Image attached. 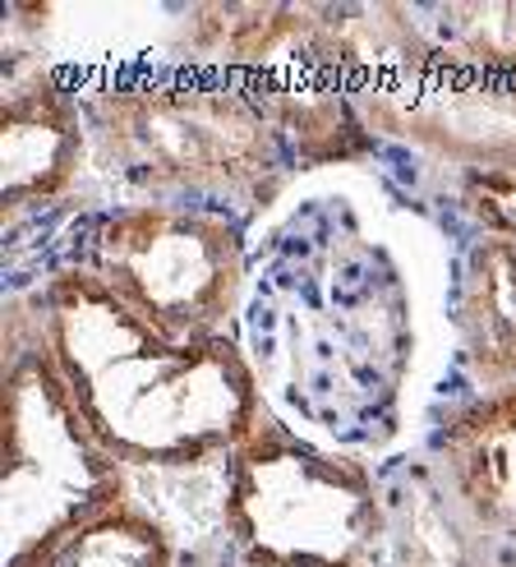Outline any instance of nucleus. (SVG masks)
Returning <instances> with one entry per match:
<instances>
[{
  "instance_id": "nucleus-8",
  "label": "nucleus",
  "mask_w": 516,
  "mask_h": 567,
  "mask_svg": "<svg viewBox=\"0 0 516 567\" xmlns=\"http://www.w3.org/2000/svg\"><path fill=\"white\" fill-rule=\"evenodd\" d=\"M438 462L466 513L498 535H516V383L462 406L438 434Z\"/></svg>"
},
{
  "instance_id": "nucleus-11",
  "label": "nucleus",
  "mask_w": 516,
  "mask_h": 567,
  "mask_svg": "<svg viewBox=\"0 0 516 567\" xmlns=\"http://www.w3.org/2000/svg\"><path fill=\"white\" fill-rule=\"evenodd\" d=\"M171 563H176V549H171V535L162 530V522H153L134 503H121L93 517L89 526L70 530L65 540H55L28 567H171Z\"/></svg>"
},
{
  "instance_id": "nucleus-4",
  "label": "nucleus",
  "mask_w": 516,
  "mask_h": 567,
  "mask_svg": "<svg viewBox=\"0 0 516 567\" xmlns=\"http://www.w3.org/2000/svg\"><path fill=\"white\" fill-rule=\"evenodd\" d=\"M226 530L254 567H355L383 503L360 462L264 415L226 457Z\"/></svg>"
},
{
  "instance_id": "nucleus-9",
  "label": "nucleus",
  "mask_w": 516,
  "mask_h": 567,
  "mask_svg": "<svg viewBox=\"0 0 516 567\" xmlns=\"http://www.w3.org/2000/svg\"><path fill=\"white\" fill-rule=\"evenodd\" d=\"M456 328L484 392L516 383V236L484 231L471 240L456 291Z\"/></svg>"
},
{
  "instance_id": "nucleus-7",
  "label": "nucleus",
  "mask_w": 516,
  "mask_h": 567,
  "mask_svg": "<svg viewBox=\"0 0 516 567\" xmlns=\"http://www.w3.org/2000/svg\"><path fill=\"white\" fill-rule=\"evenodd\" d=\"M89 148V116L83 97L51 74L10 83L0 111V204L6 217L61 198Z\"/></svg>"
},
{
  "instance_id": "nucleus-1",
  "label": "nucleus",
  "mask_w": 516,
  "mask_h": 567,
  "mask_svg": "<svg viewBox=\"0 0 516 567\" xmlns=\"http://www.w3.org/2000/svg\"><path fill=\"white\" fill-rule=\"evenodd\" d=\"M38 319L83 420L125 466L231 457L264 420L258 379L231 337L176 342L83 264L47 281Z\"/></svg>"
},
{
  "instance_id": "nucleus-10",
  "label": "nucleus",
  "mask_w": 516,
  "mask_h": 567,
  "mask_svg": "<svg viewBox=\"0 0 516 567\" xmlns=\"http://www.w3.org/2000/svg\"><path fill=\"white\" fill-rule=\"evenodd\" d=\"M420 55L434 65L516 79V0H471V6L406 10ZM420 61V65H424Z\"/></svg>"
},
{
  "instance_id": "nucleus-6",
  "label": "nucleus",
  "mask_w": 516,
  "mask_h": 567,
  "mask_svg": "<svg viewBox=\"0 0 516 567\" xmlns=\"http://www.w3.org/2000/svg\"><path fill=\"white\" fill-rule=\"evenodd\" d=\"M364 125L466 166V176L516 181V79L456 65H411L360 83Z\"/></svg>"
},
{
  "instance_id": "nucleus-2",
  "label": "nucleus",
  "mask_w": 516,
  "mask_h": 567,
  "mask_svg": "<svg viewBox=\"0 0 516 567\" xmlns=\"http://www.w3.org/2000/svg\"><path fill=\"white\" fill-rule=\"evenodd\" d=\"M121 503H130L125 462L102 447L55 370L38 296L10 300L0 383V567H28Z\"/></svg>"
},
{
  "instance_id": "nucleus-12",
  "label": "nucleus",
  "mask_w": 516,
  "mask_h": 567,
  "mask_svg": "<svg viewBox=\"0 0 516 567\" xmlns=\"http://www.w3.org/2000/svg\"><path fill=\"white\" fill-rule=\"evenodd\" d=\"M466 204L494 231L516 236V181L512 176H466Z\"/></svg>"
},
{
  "instance_id": "nucleus-3",
  "label": "nucleus",
  "mask_w": 516,
  "mask_h": 567,
  "mask_svg": "<svg viewBox=\"0 0 516 567\" xmlns=\"http://www.w3.org/2000/svg\"><path fill=\"white\" fill-rule=\"evenodd\" d=\"M111 172L162 194L258 198L281 176V134L231 79H138L83 93Z\"/></svg>"
},
{
  "instance_id": "nucleus-5",
  "label": "nucleus",
  "mask_w": 516,
  "mask_h": 567,
  "mask_svg": "<svg viewBox=\"0 0 516 567\" xmlns=\"http://www.w3.org/2000/svg\"><path fill=\"white\" fill-rule=\"evenodd\" d=\"M143 323L204 342L226 337L245 287V240L226 217L176 204H134L97 221L79 259Z\"/></svg>"
}]
</instances>
